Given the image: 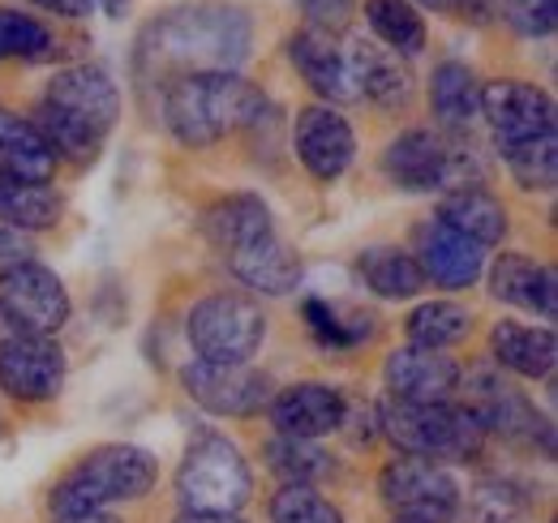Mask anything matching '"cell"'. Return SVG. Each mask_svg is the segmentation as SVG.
<instances>
[{
    "label": "cell",
    "mask_w": 558,
    "mask_h": 523,
    "mask_svg": "<svg viewBox=\"0 0 558 523\" xmlns=\"http://www.w3.org/2000/svg\"><path fill=\"white\" fill-rule=\"evenodd\" d=\"M254 26L236 4H181L155 17L138 39V69L163 77L181 73H236L250 57Z\"/></svg>",
    "instance_id": "cell-1"
},
{
    "label": "cell",
    "mask_w": 558,
    "mask_h": 523,
    "mask_svg": "<svg viewBox=\"0 0 558 523\" xmlns=\"http://www.w3.org/2000/svg\"><path fill=\"white\" fill-rule=\"evenodd\" d=\"M271 99L241 73H181L163 86V125L190 150L263 125Z\"/></svg>",
    "instance_id": "cell-2"
},
{
    "label": "cell",
    "mask_w": 558,
    "mask_h": 523,
    "mask_svg": "<svg viewBox=\"0 0 558 523\" xmlns=\"http://www.w3.org/2000/svg\"><path fill=\"white\" fill-rule=\"evenodd\" d=\"M159 476V463L150 451L130 447V442H108V447H95L90 455H82L70 472L52 485V520L61 515H90V511H104L112 502H134L142 494H150Z\"/></svg>",
    "instance_id": "cell-3"
},
{
    "label": "cell",
    "mask_w": 558,
    "mask_h": 523,
    "mask_svg": "<svg viewBox=\"0 0 558 523\" xmlns=\"http://www.w3.org/2000/svg\"><path fill=\"white\" fill-rule=\"evenodd\" d=\"M383 177L404 194H447L464 185H482L477 150L442 130H409L383 150Z\"/></svg>",
    "instance_id": "cell-4"
},
{
    "label": "cell",
    "mask_w": 558,
    "mask_h": 523,
    "mask_svg": "<svg viewBox=\"0 0 558 523\" xmlns=\"http://www.w3.org/2000/svg\"><path fill=\"white\" fill-rule=\"evenodd\" d=\"M378 425L400 447V455L434 459V463H442V459H477L482 442H486L482 425L456 399H447V403H400V399H391L378 412Z\"/></svg>",
    "instance_id": "cell-5"
},
{
    "label": "cell",
    "mask_w": 558,
    "mask_h": 523,
    "mask_svg": "<svg viewBox=\"0 0 558 523\" xmlns=\"http://www.w3.org/2000/svg\"><path fill=\"white\" fill-rule=\"evenodd\" d=\"M254 494L250 463L223 434H203L177 467V502L190 515H236Z\"/></svg>",
    "instance_id": "cell-6"
},
{
    "label": "cell",
    "mask_w": 558,
    "mask_h": 523,
    "mask_svg": "<svg viewBox=\"0 0 558 523\" xmlns=\"http://www.w3.org/2000/svg\"><path fill=\"white\" fill-rule=\"evenodd\" d=\"M190 348L210 365H250L267 339L263 305L241 292H210L190 309Z\"/></svg>",
    "instance_id": "cell-7"
},
{
    "label": "cell",
    "mask_w": 558,
    "mask_h": 523,
    "mask_svg": "<svg viewBox=\"0 0 558 523\" xmlns=\"http://www.w3.org/2000/svg\"><path fill=\"white\" fill-rule=\"evenodd\" d=\"M378 494L400 523H456L460 515V485L434 459L396 455L378 472Z\"/></svg>",
    "instance_id": "cell-8"
},
{
    "label": "cell",
    "mask_w": 558,
    "mask_h": 523,
    "mask_svg": "<svg viewBox=\"0 0 558 523\" xmlns=\"http://www.w3.org/2000/svg\"><path fill=\"white\" fill-rule=\"evenodd\" d=\"M469 408V416L482 425V434H494L502 442H520V447H537L550 455L555 451V434L546 425V416L533 408V399L515 391L507 378H498L494 369H473L469 374V391L460 399Z\"/></svg>",
    "instance_id": "cell-9"
},
{
    "label": "cell",
    "mask_w": 558,
    "mask_h": 523,
    "mask_svg": "<svg viewBox=\"0 0 558 523\" xmlns=\"http://www.w3.org/2000/svg\"><path fill=\"white\" fill-rule=\"evenodd\" d=\"M0 314L22 335H57L70 323V292L57 270L26 258L0 270Z\"/></svg>",
    "instance_id": "cell-10"
},
{
    "label": "cell",
    "mask_w": 558,
    "mask_h": 523,
    "mask_svg": "<svg viewBox=\"0 0 558 523\" xmlns=\"http://www.w3.org/2000/svg\"><path fill=\"white\" fill-rule=\"evenodd\" d=\"M65 352L52 335L13 330L0 339V391L22 403H48L65 387Z\"/></svg>",
    "instance_id": "cell-11"
},
{
    "label": "cell",
    "mask_w": 558,
    "mask_h": 523,
    "mask_svg": "<svg viewBox=\"0 0 558 523\" xmlns=\"http://www.w3.org/2000/svg\"><path fill=\"white\" fill-rule=\"evenodd\" d=\"M181 387L210 416H258L271 403V378L250 365L190 361L181 369Z\"/></svg>",
    "instance_id": "cell-12"
},
{
    "label": "cell",
    "mask_w": 558,
    "mask_h": 523,
    "mask_svg": "<svg viewBox=\"0 0 558 523\" xmlns=\"http://www.w3.org/2000/svg\"><path fill=\"white\" fill-rule=\"evenodd\" d=\"M482 117L494 133V146H511V142L555 133V99L537 82L498 77L482 86Z\"/></svg>",
    "instance_id": "cell-13"
},
{
    "label": "cell",
    "mask_w": 558,
    "mask_h": 523,
    "mask_svg": "<svg viewBox=\"0 0 558 523\" xmlns=\"http://www.w3.org/2000/svg\"><path fill=\"white\" fill-rule=\"evenodd\" d=\"M292 150L301 159V168L331 185L340 181L356 159V133L352 125L331 108V104H314V108H301L296 112V125H292Z\"/></svg>",
    "instance_id": "cell-14"
},
{
    "label": "cell",
    "mask_w": 558,
    "mask_h": 523,
    "mask_svg": "<svg viewBox=\"0 0 558 523\" xmlns=\"http://www.w3.org/2000/svg\"><path fill=\"white\" fill-rule=\"evenodd\" d=\"M44 104H52L57 112H65L82 130L95 137H108L117 117H121V90L112 82V73L104 65H70L48 82Z\"/></svg>",
    "instance_id": "cell-15"
},
{
    "label": "cell",
    "mask_w": 558,
    "mask_h": 523,
    "mask_svg": "<svg viewBox=\"0 0 558 523\" xmlns=\"http://www.w3.org/2000/svg\"><path fill=\"white\" fill-rule=\"evenodd\" d=\"M267 408H271V421L283 438L318 442L349 425V399L340 387H327V382H292L279 394H271Z\"/></svg>",
    "instance_id": "cell-16"
},
{
    "label": "cell",
    "mask_w": 558,
    "mask_h": 523,
    "mask_svg": "<svg viewBox=\"0 0 558 523\" xmlns=\"http://www.w3.org/2000/svg\"><path fill=\"white\" fill-rule=\"evenodd\" d=\"M383 382L400 403H447L460 391V365L434 348H396L383 361Z\"/></svg>",
    "instance_id": "cell-17"
},
{
    "label": "cell",
    "mask_w": 558,
    "mask_h": 523,
    "mask_svg": "<svg viewBox=\"0 0 558 523\" xmlns=\"http://www.w3.org/2000/svg\"><path fill=\"white\" fill-rule=\"evenodd\" d=\"M417 266L425 283L434 279L438 288H473L486 270V250L469 241L464 232L447 228L442 219H429L417 228Z\"/></svg>",
    "instance_id": "cell-18"
},
{
    "label": "cell",
    "mask_w": 558,
    "mask_h": 523,
    "mask_svg": "<svg viewBox=\"0 0 558 523\" xmlns=\"http://www.w3.org/2000/svg\"><path fill=\"white\" fill-rule=\"evenodd\" d=\"M344 57H349L356 99H369V104H378L387 112L413 104V73L391 48H383L378 39H352L344 48Z\"/></svg>",
    "instance_id": "cell-19"
},
{
    "label": "cell",
    "mask_w": 558,
    "mask_h": 523,
    "mask_svg": "<svg viewBox=\"0 0 558 523\" xmlns=\"http://www.w3.org/2000/svg\"><path fill=\"white\" fill-rule=\"evenodd\" d=\"M288 61L296 65V73L310 82V90H318L327 104H352L356 86H352V69L344 48L336 44V35L327 31H296L288 39Z\"/></svg>",
    "instance_id": "cell-20"
},
{
    "label": "cell",
    "mask_w": 558,
    "mask_h": 523,
    "mask_svg": "<svg viewBox=\"0 0 558 523\" xmlns=\"http://www.w3.org/2000/svg\"><path fill=\"white\" fill-rule=\"evenodd\" d=\"M489 292L502 301V305H515V309H529V314H542V318H555L558 314V279L550 266L524 258V254H498L489 266Z\"/></svg>",
    "instance_id": "cell-21"
},
{
    "label": "cell",
    "mask_w": 558,
    "mask_h": 523,
    "mask_svg": "<svg viewBox=\"0 0 558 523\" xmlns=\"http://www.w3.org/2000/svg\"><path fill=\"white\" fill-rule=\"evenodd\" d=\"M276 232V219H271V206L263 202L258 194H232V197H219L203 215V236L215 245L219 258L263 241Z\"/></svg>",
    "instance_id": "cell-22"
},
{
    "label": "cell",
    "mask_w": 558,
    "mask_h": 523,
    "mask_svg": "<svg viewBox=\"0 0 558 523\" xmlns=\"http://www.w3.org/2000/svg\"><path fill=\"white\" fill-rule=\"evenodd\" d=\"M489 356L498 369L515 374V378H529V382H542L555 374V330L550 327H524V323H498L489 330Z\"/></svg>",
    "instance_id": "cell-23"
},
{
    "label": "cell",
    "mask_w": 558,
    "mask_h": 523,
    "mask_svg": "<svg viewBox=\"0 0 558 523\" xmlns=\"http://www.w3.org/2000/svg\"><path fill=\"white\" fill-rule=\"evenodd\" d=\"M429 108L442 133L469 137L482 117V82L464 61H442L429 77Z\"/></svg>",
    "instance_id": "cell-24"
},
{
    "label": "cell",
    "mask_w": 558,
    "mask_h": 523,
    "mask_svg": "<svg viewBox=\"0 0 558 523\" xmlns=\"http://www.w3.org/2000/svg\"><path fill=\"white\" fill-rule=\"evenodd\" d=\"M223 262L245 288H254L263 296H288L301 283V258L279 241V232L236 250V254H228Z\"/></svg>",
    "instance_id": "cell-25"
},
{
    "label": "cell",
    "mask_w": 558,
    "mask_h": 523,
    "mask_svg": "<svg viewBox=\"0 0 558 523\" xmlns=\"http://www.w3.org/2000/svg\"><path fill=\"white\" fill-rule=\"evenodd\" d=\"M438 219L456 232H464L469 241H477L482 250L498 245L507 236V206L482 185H464V190H447L438 202Z\"/></svg>",
    "instance_id": "cell-26"
},
{
    "label": "cell",
    "mask_w": 558,
    "mask_h": 523,
    "mask_svg": "<svg viewBox=\"0 0 558 523\" xmlns=\"http://www.w3.org/2000/svg\"><path fill=\"white\" fill-rule=\"evenodd\" d=\"M57 155L44 142V133L35 130L31 117L4 112L0 108V172L4 177H22V181H52L57 172Z\"/></svg>",
    "instance_id": "cell-27"
},
{
    "label": "cell",
    "mask_w": 558,
    "mask_h": 523,
    "mask_svg": "<svg viewBox=\"0 0 558 523\" xmlns=\"http://www.w3.org/2000/svg\"><path fill=\"white\" fill-rule=\"evenodd\" d=\"M61 219V194L48 181H22L0 172V223L13 232H44Z\"/></svg>",
    "instance_id": "cell-28"
},
{
    "label": "cell",
    "mask_w": 558,
    "mask_h": 523,
    "mask_svg": "<svg viewBox=\"0 0 558 523\" xmlns=\"http://www.w3.org/2000/svg\"><path fill=\"white\" fill-rule=\"evenodd\" d=\"M356 275L361 283L383 296V301H413L421 288H425V275L413 254H404L400 245H374L356 258Z\"/></svg>",
    "instance_id": "cell-29"
},
{
    "label": "cell",
    "mask_w": 558,
    "mask_h": 523,
    "mask_svg": "<svg viewBox=\"0 0 558 523\" xmlns=\"http://www.w3.org/2000/svg\"><path fill=\"white\" fill-rule=\"evenodd\" d=\"M473 330V309L460 305V301H425L417 305L409 318H404V335L413 348H451V343H464Z\"/></svg>",
    "instance_id": "cell-30"
},
{
    "label": "cell",
    "mask_w": 558,
    "mask_h": 523,
    "mask_svg": "<svg viewBox=\"0 0 558 523\" xmlns=\"http://www.w3.org/2000/svg\"><path fill=\"white\" fill-rule=\"evenodd\" d=\"M365 22L374 39L396 57H417L425 48V17L413 0H365Z\"/></svg>",
    "instance_id": "cell-31"
},
{
    "label": "cell",
    "mask_w": 558,
    "mask_h": 523,
    "mask_svg": "<svg viewBox=\"0 0 558 523\" xmlns=\"http://www.w3.org/2000/svg\"><path fill=\"white\" fill-rule=\"evenodd\" d=\"M511 181L520 190H537V194H550L558 181V137L555 133H542V137H529V142H511V146H498Z\"/></svg>",
    "instance_id": "cell-32"
},
{
    "label": "cell",
    "mask_w": 558,
    "mask_h": 523,
    "mask_svg": "<svg viewBox=\"0 0 558 523\" xmlns=\"http://www.w3.org/2000/svg\"><path fill=\"white\" fill-rule=\"evenodd\" d=\"M263 455H267V467L276 472L283 485H314V481H323L331 472L327 451H318L305 438H283L279 434V438H271L263 447Z\"/></svg>",
    "instance_id": "cell-33"
},
{
    "label": "cell",
    "mask_w": 558,
    "mask_h": 523,
    "mask_svg": "<svg viewBox=\"0 0 558 523\" xmlns=\"http://www.w3.org/2000/svg\"><path fill=\"white\" fill-rule=\"evenodd\" d=\"M52 31L17 9H0V61H48Z\"/></svg>",
    "instance_id": "cell-34"
},
{
    "label": "cell",
    "mask_w": 558,
    "mask_h": 523,
    "mask_svg": "<svg viewBox=\"0 0 558 523\" xmlns=\"http://www.w3.org/2000/svg\"><path fill=\"white\" fill-rule=\"evenodd\" d=\"M271 523H344V511L314 485H283L271 498Z\"/></svg>",
    "instance_id": "cell-35"
},
{
    "label": "cell",
    "mask_w": 558,
    "mask_h": 523,
    "mask_svg": "<svg viewBox=\"0 0 558 523\" xmlns=\"http://www.w3.org/2000/svg\"><path fill=\"white\" fill-rule=\"evenodd\" d=\"M473 507V520L477 523H524L529 515V498L515 481H502V476H489L473 489L469 498Z\"/></svg>",
    "instance_id": "cell-36"
},
{
    "label": "cell",
    "mask_w": 558,
    "mask_h": 523,
    "mask_svg": "<svg viewBox=\"0 0 558 523\" xmlns=\"http://www.w3.org/2000/svg\"><path fill=\"white\" fill-rule=\"evenodd\" d=\"M301 314H305V323H310L314 339L323 348H352V343H361V339L374 335V318H352V323H344L340 309L327 305V301H318V296H310L301 305Z\"/></svg>",
    "instance_id": "cell-37"
},
{
    "label": "cell",
    "mask_w": 558,
    "mask_h": 523,
    "mask_svg": "<svg viewBox=\"0 0 558 523\" xmlns=\"http://www.w3.org/2000/svg\"><path fill=\"white\" fill-rule=\"evenodd\" d=\"M498 13L524 39H546L558 26V0H502Z\"/></svg>",
    "instance_id": "cell-38"
},
{
    "label": "cell",
    "mask_w": 558,
    "mask_h": 523,
    "mask_svg": "<svg viewBox=\"0 0 558 523\" xmlns=\"http://www.w3.org/2000/svg\"><path fill=\"white\" fill-rule=\"evenodd\" d=\"M296 9L305 13V22H310V31H327V35H336V31H344L352 17V0H296Z\"/></svg>",
    "instance_id": "cell-39"
},
{
    "label": "cell",
    "mask_w": 558,
    "mask_h": 523,
    "mask_svg": "<svg viewBox=\"0 0 558 523\" xmlns=\"http://www.w3.org/2000/svg\"><path fill=\"white\" fill-rule=\"evenodd\" d=\"M26 258H31V241H26V232H13V228L0 223V270L13 266V262H26Z\"/></svg>",
    "instance_id": "cell-40"
},
{
    "label": "cell",
    "mask_w": 558,
    "mask_h": 523,
    "mask_svg": "<svg viewBox=\"0 0 558 523\" xmlns=\"http://www.w3.org/2000/svg\"><path fill=\"white\" fill-rule=\"evenodd\" d=\"M35 4L48 13H61V17H86L95 9V0H35Z\"/></svg>",
    "instance_id": "cell-41"
},
{
    "label": "cell",
    "mask_w": 558,
    "mask_h": 523,
    "mask_svg": "<svg viewBox=\"0 0 558 523\" xmlns=\"http://www.w3.org/2000/svg\"><path fill=\"white\" fill-rule=\"evenodd\" d=\"M177 523H245V520L241 515H190V511H181Z\"/></svg>",
    "instance_id": "cell-42"
},
{
    "label": "cell",
    "mask_w": 558,
    "mask_h": 523,
    "mask_svg": "<svg viewBox=\"0 0 558 523\" xmlns=\"http://www.w3.org/2000/svg\"><path fill=\"white\" fill-rule=\"evenodd\" d=\"M52 523H121V520H112V515H104V511H90V515H61V520H52Z\"/></svg>",
    "instance_id": "cell-43"
},
{
    "label": "cell",
    "mask_w": 558,
    "mask_h": 523,
    "mask_svg": "<svg viewBox=\"0 0 558 523\" xmlns=\"http://www.w3.org/2000/svg\"><path fill=\"white\" fill-rule=\"evenodd\" d=\"M95 4H104L108 17H125V9H130V0H95Z\"/></svg>",
    "instance_id": "cell-44"
},
{
    "label": "cell",
    "mask_w": 558,
    "mask_h": 523,
    "mask_svg": "<svg viewBox=\"0 0 558 523\" xmlns=\"http://www.w3.org/2000/svg\"><path fill=\"white\" fill-rule=\"evenodd\" d=\"M417 4H429V9H442V13H456L460 0H417Z\"/></svg>",
    "instance_id": "cell-45"
},
{
    "label": "cell",
    "mask_w": 558,
    "mask_h": 523,
    "mask_svg": "<svg viewBox=\"0 0 558 523\" xmlns=\"http://www.w3.org/2000/svg\"><path fill=\"white\" fill-rule=\"evenodd\" d=\"M391 523H400V520H391Z\"/></svg>",
    "instance_id": "cell-46"
}]
</instances>
